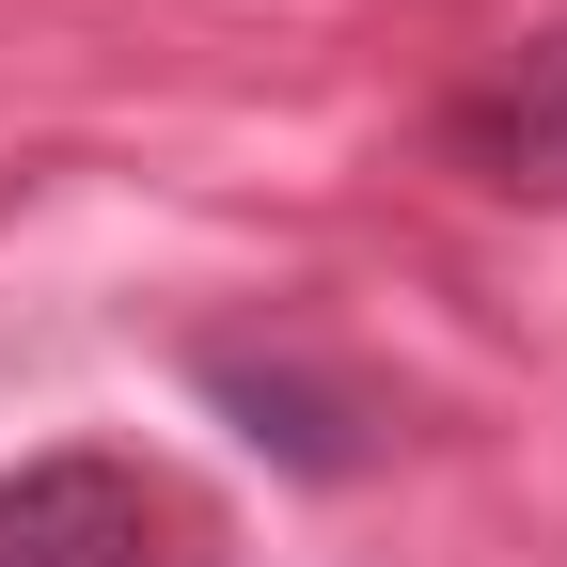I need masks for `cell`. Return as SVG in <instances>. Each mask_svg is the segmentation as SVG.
<instances>
[{
  "instance_id": "6da1fadb",
  "label": "cell",
  "mask_w": 567,
  "mask_h": 567,
  "mask_svg": "<svg viewBox=\"0 0 567 567\" xmlns=\"http://www.w3.org/2000/svg\"><path fill=\"white\" fill-rule=\"evenodd\" d=\"M442 142H457L473 189H505V205H567V17L520 32L488 80H457V95H442Z\"/></svg>"
},
{
  "instance_id": "3957f363",
  "label": "cell",
  "mask_w": 567,
  "mask_h": 567,
  "mask_svg": "<svg viewBox=\"0 0 567 567\" xmlns=\"http://www.w3.org/2000/svg\"><path fill=\"white\" fill-rule=\"evenodd\" d=\"M205 394H221V410H252V442H284L300 473H347V457H363V442H347V410H331L316 379H268L252 347H205Z\"/></svg>"
},
{
  "instance_id": "7a4b0ae2",
  "label": "cell",
  "mask_w": 567,
  "mask_h": 567,
  "mask_svg": "<svg viewBox=\"0 0 567 567\" xmlns=\"http://www.w3.org/2000/svg\"><path fill=\"white\" fill-rule=\"evenodd\" d=\"M0 567H158V488H142L126 457L0 473Z\"/></svg>"
}]
</instances>
